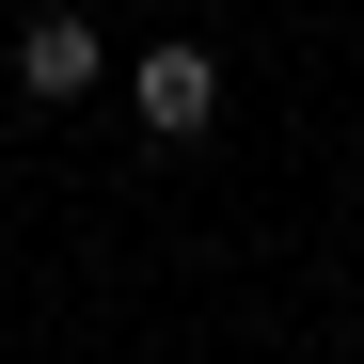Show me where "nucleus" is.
Instances as JSON below:
<instances>
[{
  "label": "nucleus",
  "mask_w": 364,
  "mask_h": 364,
  "mask_svg": "<svg viewBox=\"0 0 364 364\" xmlns=\"http://www.w3.org/2000/svg\"><path fill=\"white\" fill-rule=\"evenodd\" d=\"M127 95H143V127H159V143H206V127H222V64H206V48H143V80H127Z\"/></svg>",
  "instance_id": "2"
},
{
  "label": "nucleus",
  "mask_w": 364,
  "mask_h": 364,
  "mask_svg": "<svg viewBox=\"0 0 364 364\" xmlns=\"http://www.w3.org/2000/svg\"><path fill=\"white\" fill-rule=\"evenodd\" d=\"M95 80H111V48H95V16H80V0L16 16V95H32V111H64V95H95Z\"/></svg>",
  "instance_id": "1"
}]
</instances>
